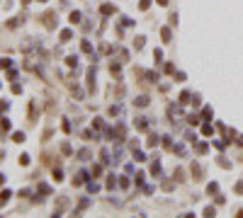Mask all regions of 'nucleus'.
Segmentation results:
<instances>
[{
  "label": "nucleus",
  "mask_w": 243,
  "mask_h": 218,
  "mask_svg": "<svg viewBox=\"0 0 243 218\" xmlns=\"http://www.w3.org/2000/svg\"><path fill=\"white\" fill-rule=\"evenodd\" d=\"M56 17H59V15H56L54 10L44 12V15H41V22H44V27H46V29H54V27H56Z\"/></svg>",
  "instance_id": "nucleus-1"
},
{
  "label": "nucleus",
  "mask_w": 243,
  "mask_h": 218,
  "mask_svg": "<svg viewBox=\"0 0 243 218\" xmlns=\"http://www.w3.org/2000/svg\"><path fill=\"white\" fill-rule=\"evenodd\" d=\"M88 92L95 94V65L88 68Z\"/></svg>",
  "instance_id": "nucleus-2"
},
{
  "label": "nucleus",
  "mask_w": 243,
  "mask_h": 218,
  "mask_svg": "<svg viewBox=\"0 0 243 218\" xmlns=\"http://www.w3.org/2000/svg\"><path fill=\"white\" fill-rule=\"evenodd\" d=\"M85 182H88V172H85V170H80V172L73 177V184H75V187H80V184H85Z\"/></svg>",
  "instance_id": "nucleus-3"
},
{
  "label": "nucleus",
  "mask_w": 243,
  "mask_h": 218,
  "mask_svg": "<svg viewBox=\"0 0 243 218\" xmlns=\"http://www.w3.org/2000/svg\"><path fill=\"white\" fill-rule=\"evenodd\" d=\"M66 209H68V199H66V196H61V199L56 201V216H61Z\"/></svg>",
  "instance_id": "nucleus-4"
},
{
  "label": "nucleus",
  "mask_w": 243,
  "mask_h": 218,
  "mask_svg": "<svg viewBox=\"0 0 243 218\" xmlns=\"http://www.w3.org/2000/svg\"><path fill=\"white\" fill-rule=\"evenodd\" d=\"M134 126H136L139 131H146V128H148V116H136Z\"/></svg>",
  "instance_id": "nucleus-5"
},
{
  "label": "nucleus",
  "mask_w": 243,
  "mask_h": 218,
  "mask_svg": "<svg viewBox=\"0 0 243 218\" xmlns=\"http://www.w3.org/2000/svg\"><path fill=\"white\" fill-rule=\"evenodd\" d=\"M66 83H68L70 92L75 94V97H78V99H83V90H80V87H78V85H75V83H73V80H66Z\"/></svg>",
  "instance_id": "nucleus-6"
},
{
  "label": "nucleus",
  "mask_w": 243,
  "mask_h": 218,
  "mask_svg": "<svg viewBox=\"0 0 243 218\" xmlns=\"http://www.w3.org/2000/svg\"><path fill=\"white\" fill-rule=\"evenodd\" d=\"M124 133H127L124 124H117V128H114V138H117V141H124Z\"/></svg>",
  "instance_id": "nucleus-7"
},
{
  "label": "nucleus",
  "mask_w": 243,
  "mask_h": 218,
  "mask_svg": "<svg viewBox=\"0 0 243 218\" xmlns=\"http://www.w3.org/2000/svg\"><path fill=\"white\" fill-rule=\"evenodd\" d=\"M158 143H161V136H156V133H151V136H148V141H146V146H148V148H156Z\"/></svg>",
  "instance_id": "nucleus-8"
},
{
  "label": "nucleus",
  "mask_w": 243,
  "mask_h": 218,
  "mask_svg": "<svg viewBox=\"0 0 243 218\" xmlns=\"http://www.w3.org/2000/svg\"><path fill=\"white\" fill-rule=\"evenodd\" d=\"M134 107H148V97H146V94H139V97L134 99Z\"/></svg>",
  "instance_id": "nucleus-9"
},
{
  "label": "nucleus",
  "mask_w": 243,
  "mask_h": 218,
  "mask_svg": "<svg viewBox=\"0 0 243 218\" xmlns=\"http://www.w3.org/2000/svg\"><path fill=\"white\" fill-rule=\"evenodd\" d=\"M173 177H175V182H185V179H187V177H185V170H182V167H177V170H175V172H173Z\"/></svg>",
  "instance_id": "nucleus-10"
},
{
  "label": "nucleus",
  "mask_w": 243,
  "mask_h": 218,
  "mask_svg": "<svg viewBox=\"0 0 243 218\" xmlns=\"http://www.w3.org/2000/svg\"><path fill=\"white\" fill-rule=\"evenodd\" d=\"M114 10H117V7H114V5H107V2H104L102 7H100V12H102L104 17H107V15H112V12H114Z\"/></svg>",
  "instance_id": "nucleus-11"
},
{
  "label": "nucleus",
  "mask_w": 243,
  "mask_h": 218,
  "mask_svg": "<svg viewBox=\"0 0 243 218\" xmlns=\"http://www.w3.org/2000/svg\"><path fill=\"white\" fill-rule=\"evenodd\" d=\"M161 36H163V41H170V39H173V31H170V27H163V29H161Z\"/></svg>",
  "instance_id": "nucleus-12"
},
{
  "label": "nucleus",
  "mask_w": 243,
  "mask_h": 218,
  "mask_svg": "<svg viewBox=\"0 0 243 218\" xmlns=\"http://www.w3.org/2000/svg\"><path fill=\"white\" fill-rule=\"evenodd\" d=\"M109 70H112V75H114V78H119V75H122V65H119V63H112V65H109Z\"/></svg>",
  "instance_id": "nucleus-13"
},
{
  "label": "nucleus",
  "mask_w": 243,
  "mask_h": 218,
  "mask_svg": "<svg viewBox=\"0 0 243 218\" xmlns=\"http://www.w3.org/2000/svg\"><path fill=\"white\" fill-rule=\"evenodd\" d=\"M104 187L109 189V191H112V189L117 187V179H114V175H109V177H107V182H104Z\"/></svg>",
  "instance_id": "nucleus-14"
},
{
  "label": "nucleus",
  "mask_w": 243,
  "mask_h": 218,
  "mask_svg": "<svg viewBox=\"0 0 243 218\" xmlns=\"http://www.w3.org/2000/svg\"><path fill=\"white\" fill-rule=\"evenodd\" d=\"M78 160H83V162H85V160H90V150H88V148L78 150Z\"/></svg>",
  "instance_id": "nucleus-15"
},
{
  "label": "nucleus",
  "mask_w": 243,
  "mask_h": 218,
  "mask_svg": "<svg viewBox=\"0 0 243 218\" xmlns=\"http://www.w3.org/2000/svg\"><path fill=\"white\" fill-rule=\"evenodd\" d=\"M119 114H122V107L119 104H112L109 107V116H119Z\"/></svg>",
  "instance_id": "nucleus-16"
},
{
  "label": "nucleus",
  "mask_w": 243,
  "mask_h": 218,
  "mask_svg": "<svg viewBox=\"0 0 243 218\" xmlns=\"http://www.w3.org/2000/svg\"><path fill=\"white\" fill-rule=\"evenodd\" d=\"M10 196H12V191H7V189H5V191H0V206H5V201H7Z\"/></svg>",
  "instance_id": "nucleus-17"
},
{
  "label": "nucleus",
  "mask_w": 243,
  "mask_h": 218,
  "mask_svg": "<svg viewBox=\"0 0 243 218\" xmlns=\"http://www.w3.org/2000/svg\"><path fill=\"white\" fill-rule=\"evenodd\" d=\"M22 22H25L22 17H15V20H10V22H7V27H10V29H15V27H17V24H22Z\"/></svg>",
  "instance_id": "nucleus-18"
},
{
  "label": "nucleus",
  "mask_w": 243,
  "mask_h": 218,
  "mask_svg": "<svg viewBox=\"0 0 243 218\" xmlns=\"http://www.w3.org/2000/svg\"><path fill=\"white\" fill-rule=\"evenodd\" d=\"M12 141H15V143H22V141H25V133H22V131H15V133H12Z\"/></svg>",
  "instance_id": "nucleus-19"
},
{
  "label": "nucleus",
  "mask_w": 243,
  "mask_h": 218,
  "mask_svg": "<svg viewBox=\"0 0 243 218\" xmlns=\"http://www.w3.org/2000/svg\"><path fill=\"white\" fill-rule=\"evenodd\" d=\"M151 172H153V175H161V162H158V157L153 160V165H151Z\"/></svg>",
  "instance_id": "nucleus-20"
},
{
  "label": "nucleus",
  "mask_w": 243,
  "mask_h": 218,
  "mask_svg": "<svg viewBox=\"0 0 243 218\" xmlns=\"http://www.w3.org/2000/svg\"><path fill=\"white\" fill-rule=\"evenodd\" d=\"M192 175H195V179H202V167L199 165H192Z\"/></svg>",
  "instance_id": "nucleus-21"
},
{
  "label": "nucleus",
  "mask_w": 243,
  "mask_h": 218,
  "mask_svg": "<svg viewBox=\"0 0 243 218\" xmlns=\"http://www.w3.org/2000/svg\"><path fill=\"white\" fill-rule=\"evenodd\" d=\"M88 206H90V199H80V201H78V209H75V211H83V209H88Z\"/></svg>",
  "instance_id": "nucleus-22"
},
{
  "label": "nucleus",
  "mask_w": 243,
  "mask_h": 218,
  "mask_svg": "<svg viewBox=\"0 0 243 218\" xmlns=\"http://www.w3.org/2000/svg\"><path fill=\"white\" fill-rule=\"evenodd\" d=\"M88 191H90V194L100 191V184H97V182H88Z\"/></svg>",
  "instance_id": "nucleus-23"
},
{
  "label": "nucleus",
  "mask_w": 243,
  "mask_h": 218,
  "mask_svg": "<svg viewBox=\"0 0 243 218\" xmlns=\"http://www.w3.org/2000/svg\"><path fill=\"white\" fill-rule=\"evenodd\" d=\"M70 36H73V31H70V29H63V31H61V41H70Z\"/></svg>",
  "instance_id": "nucleus-24"
},
{
  "label": "nucleus",
  "mask_w": 243,
  "mask_h": 218,
  "mask_svg": "<svg viewBox=\"0 0 243 218\" xmlns=\"http://www.w3.org/2000/svg\"><path fill=\"white\" fill-rule=\"evenodd\" d=\"M134 160H136V162H143V160H146V155H143V153H141L139 148H136V150H134Z\"/></svg>",
  "instance_id": "nucleus-25"
},
{
  "label": "nucleus",
  "mask_w": 243,
  "mask_h": 218,
  "mask_svg": "<svg viewBox=\"0 0 243 218\" xmlns=\"http://www.w3.org/2000/svg\"><path fill=\"white\" fill-rule=\"evenodd\" d=\"M0 131H10V119H0Z\"/></svg>",
  "instance_id": "nucleus-26"
},
{
  "label": "nucleus",
  "mask_w": 243,
  "mask_h": 218,
  "mask_svg": "<svg viewBox=\"0 0 243 218\" xmlns=\"http://www.w3.org/2000/svg\"><path fill=\"white\" fill-rule=\"evenodd\" d=\"M143 41H146L143 36H136V41H134V46H136V51H141V49H143Z\"/></svg>",
  "instance_id": "nucleus-27"
},
{
  "label": "nucleus",
  "mask_w": 243,
  "mask_h": 218,
  "mask_svg": "<svg viewBox=\"0 0 243 218\" xmlns=\"http://www.w3.org/2000/svg\"><path fill=\"white\" fill-rule=\"evenodd\" d=\"M173 189H175V184L170 182V179H165V182H163V191H173Z\"/></svg>",
  "instance_id": "nucleus-28"
},
{
  "label": "nucleus",
  "mask_w": 243,
  "mask_h": 218,
  "mask_svg": "<svg viewBox=\"0 0 243 218\" xmlns=\"http://www.w3.org/2000/svg\"><path fill=\"white\" fill-rule=\"evenodd\" d=\"M80 22V12H70V24H78Z\"/></svg>",
  "instance_id": "nucleus-29"
},
{
  "label": "nucleus",
  "mask_w": 243,
  "mask_h": 218,
  "mask_svg": "<svg viewBox=\"0 0 243 218\" xmlns=\"http://www.w3.org/2000/svg\"><path fill=\"white\" fill-rule=\"evenodd\" d=\"M80 49H83L85 54H93V46H90V41H83V44H80Z\"/></svg>",
  "instance_id": "nucleus-30"
},
{
  "label": "nucleus",
  "mask_w": 243,
  "mask_h": 218,
  "mask_svg": "<svg viewBox=\"0 0 243 218\" xmlns=\"http://www.w3.org/2000/svg\"><path fill=\"white\" fill-rule=\"evenodd\" d=\"M173 153H177V155H185V146H180V143H177V146H173Z\"/></svg>",
  "instance_id": "nucleus-31"
},
{
  "label": "nucleus",
  "mask_w": 243,
  "mask_h": 218,
  "mask_svg": "<svg viewBox=\"0 0 243 218\" xmlns=\"http://www.w3.org/2000/svg\"><path fill=\"white\" fill-rule=\"evenodd\" d=\"M66 61H68V65H70V68H75V65H78V56H68Z\"/></svg>",
  "instance_id": "nucleus-32"
},
{
  "label": "nucleus",
  "mask_w": 243,
  "mask_h": 218,
  "mask_svg": "<svg viewBox=\"0 0 243 218\" xmlns=\"http://www.w3.org/2000/svg\"><path fill=\"white\" fill-rule=\"evenodd\" d=\"M54 179H56V182H61V179H63V172H61V167H59V170H54Z\"/></svg>",
  "instance_id": "nucleus-33"
},
{
  "label": "nucleus",
  "mask_w": 243,
  "mask_h": 218,
  "mask_svg": "<svg viewBox=\"0 0 243 218\" xmlns=\"http://www.w3.org/2000/svg\"><path fill=\"white\" fill-rule=\"evenodd\" d=\"M187 121H190L192 126H197V124H199V116H197V114H192V116H187Z\"/></svg>",
  "instance_id": "nucleus-34"
},
{
  "label": "nucleus",
  "mask_w": 243,
  "mask_h": 218,
  "mask_svg": "<svg viewBox=\"0 0 243 218\" xmlns=\"http://www.w3.org/2000/svg\"><path fill=\"white\" fill-rule=\"evenodd\" d=\"M61 153H63V155H70V146L68 143H61Z\"/></svg>",
  "instance_id": "nucleus-35"
},
{
  "label": "nucleus",
  "mask_w": 243,
  "mask_h": 218,
  "mask_svg": "<svg viewBox=\"0 0 243 218\" xmlns=\"http://www.w3.org/2000/svg\"><path fill=\"white\" fill-rule=\"evenodd\" d=\"M10 65H12L10 58H0V68H10Z\"/></svg>",
  "instance_id": "nucleus-36"
},
{
  "label": "nucleus",
  "mask_w": 243,
  "mask_h": 218,
  "mask_svg": "<svg viewBox=\"0 0 243 218\" xmlns=\"http://www.w3.org/2000/svg\"><path fill=\"white\" fill-rule=\"evenodd\" d=\"M211 131H214V128H211L209 124H204V126H202V133H204V136H211Z\"/></svg>",
  "instance_id": "nucleus-37"
},
{
  "label": "nucleus",
  "mask_w": 243,
  "mask_h": 218,
  "mask_svg": "<svg viewBox=\"0 0 243 218\" xmlns=\"http://www.w3.org/2000/svg\"><path fill=\"white\" fill-rule=\"evenodd\" d=\"M163 146H165V148H173V141H170V136H163Z\"/></svg>",
  "instance_id": "nucleus-38"
},
{
  "label": "nucleus",
  "mask_w": 243,
  "mask_h": 218,
  "mask_svg": "<svg viewBox=\"0 0 243 218\" xmlns=\"http://www.w3.org/2000/svg\"><path fill=\"white\" fill-rule=\"evenodd\" d=\"M197 153L204 155V153H207V143H199V146H197Z\"/></svg>",
  "instance_id": "nucleus-39"
},
{
  "label": "nucleus",
  "mask_w": 243,
  "mask_h": 218,
  "mask_svg": "<svg viewBox=\"0 0 243 218\" xmlns=\"http://www.w3.org/2000/svg\"><path fill=\"white\" fill-rule=\"evenodd\" d=\"M93 175L100 177V175H102V165H95V167H93Z\"/></svg>",
  "instance_id": "nucleus-40"
},
{
  "label": "nucleus",
  "mask_w": 243,
  "mask_h": 218,
  "mask_svg": "<svg viewBox=\"0 0 243 218\" xmlns=\"http://www.w3.org/2000/svg\"><path fill=\"white\" fill-rule=\"evenodd\" d=\"M180 102H182V104H185V102H190V92H187V90L180 94Z\"/></svg>",
  "instance_id": "nucleus-41"
},
{
  "label": "nucleus",
  "mask_w": 243,
  "mask_h": 218,
  "mask_svg": "<svg viewBox=\"0 0 243 218\" xmlns=\"http://www.w3.org/2000/svg\"><path fill=\"white\" fill-rule=\"evenodd\" d=\"M20 165H29V155H27V153L20 155Z\"/></svg>",
  "instance_id": "nucleus-42"
},
{
  "label": "nucleus",
  "mask_w": 243,
  "mask_h": 218,
  "mask_svg": "<svg viewBox=\"0 0 243 218\" xmlns=\"http://www.w3.org/2000/svg\"><path fill=\"white\" fill-rule=\"evenodd\" d=\"M109 160H112V157H109V153H107V150H102V162H104V165H109Z\"/></svg>",
  "instance_id": "nucleus-43"
},
{
  "label": "nucleus",
  "mask_w": 243,
  "mask_h": 218,
  "mask_svg": "<svg viewBox=\"0 0 243 218\" xmlns=\"http://www.w3.org/2000/svg\"><path fill=\"white\" fill-rule=\"evenodd\" d=\"M122 24H124V27H131V24H134V20H129V17H122Z\"/></svg>",
  "instance_id": "nucleus-44"
},
{
  "label": "nucleus",
  "mask_w": 243,
  "mask_h": 218,
  "mask_svg": "<svg viewBox=\"0 0 243 218\" xmlns=\"http://www.w3.org/2000/svg\"><path fill=\"white\" fill-rule=\"evenodd\" d=\"M153 58H156V61H161V58H163V51H161V49H156V51H153Z\"/></svg>",
  "instance_id": "nucleus-45"
},
{
  "label": "nucleus",
  "mask_w": 243,
  "mask_h": 218,
  "mask_svg": "<svg viewBox=\"0 0 243 218\" xmlns=\"http://www.w3.org/2000/svg\"><path fill=\"white\" fill-rule=\"evenodd\" d=\"M119 187L127 189V187H129V179H127V177H122V179H119Z\"/></svg>",
  "instance_id": "nucleus-46"
},
{
  "label": "nucleus",
  "mask_w": 243,
  "mask_h": 218,
  "mask_svg": "<svg viewBox=\"0 0 243 218\" xmlns=\"http://www.w3.org/2000/svg\"><path fill=\"white\" fill-rule=\"evenodd\" d=\"M148 5H151V0H141V2H139L141 10H148Z\"/></svg>",
  "instance_id": "nucleus-47"
},
{
  "label": "nucleus",
  "mask_w": 243,
  "mask_h": 218,
  "mask_svg": "<svg viewBox=\"0 0 243 218\" xmlns=\"http://www.w3.org/2000/svg\"><path fill=\"white\" fill-rule=\"evenodd\" d=\"M39 191H41V194H49L51 189H49V184H39Z\"/></svg>",
  "instance_id": "nucleus-48"
},
{
  "label": "nucleus",
  "mask_w": 243,
  "mask_h": 218,
  "mask_svg": "<svg viewBox=\"0 0 243 218\" xmlns=\"http://www.w3.org/2000/svg\"><path fill=\"white\" fill-rule=\"evenodd\" d=\"M204 216H214V206H207V209H204Z\"/></svg>",
  "instance_id": "nucleus-49"
},
{
  "label": "nucleus",
  "mask_w": 243,
  "mask_h": 218,
  "mask_svg": "<svg viewBox=\"0 0 243 218\" xmlns=\"http://www.w3.org/2000/svg\"><path fill=\"white\" fill-rule=\"evenodd\" d=\"M143 177H146L143 172H139V175H136V184H143Z\"/></svg>",
  "instance_id": "nucleus-50"
},
{
  "label": "nucleus",
  "mask_w": 243,
  "mask_h": 218,
  "mask_svg": "<svg viewBox=\"0 0 243 218\" xmlns=\"http://www.w3.org/2000/svg\"><path fill=\"white\" fill-rule=\"evenodd\" d=\"M93 126H95V128H104V124L100 121V119H95V121H93Z\"/></svg>",
  "instance_id": "nucleus-51"
},
{
  "label": "nucleus",
  "mask_w": 243,
  "mask_h": 218,
  "mask_svg": "<svg viewBox=\"0 0 243 218\" xmlns=\"http://www.w3.org/2000/svg\"><path fill=\"white\" fill-rule=\"evenodd\" d=\"M216 189H219L216 184H209V187H207V191H209V194H216Z\"/></svg>",
  "instance_id": "nucleus-52"
},
{
  "label": "nucleus",
  "mask_w": 243,
  "mask_h": 218,
  "mask_svg": "<svg viewBox=\"0 0 243 218\" xmlns=\"http://www.w3.org/2000/svg\"><path fill=\"white\" fill-rule=\"evenodd\" d=\"M236 191H238V194L243 191V182H238V184H236Z\"/></svg>",
  "instance_id": "nucleus-53"
},
{
  "label": "nucleus",
  "mask_w": 243,
  "mask_h": 218,
  "mask_svg": "<svg viewBox=\"0 0 243 218\" xmlns=\"http://www.w3.org/2000/svg\"><path fill=\"white\" fill-rule=\"evenodd\" d=\"M7 109V102H0V112H5Z\"/></svg>",
  "instance_id": "nucleus-54"
},
{
  "label": "nucleus",
  "mask_w": 243,
  "mask_h": 218,
  "mask_svg": "<svg viewBox=\"0 0 243 218\" xmlns=\"http://www.w3.org/2000/svg\"><path fill=\"white\" fill-rule=\"evenodd\" d=\"M156 2H158V5H168V0H156Z\"/></svg>",
  "instance_id": "nucleus-55"
},
{
  "label": "nucleus",
  "mask_w": 243,
  "mask_h": 218,
  "mask_svg": "<svg viewBox=\"0 0 243 218\" xmlns=\"http://www.w3.org/2000/svg\"><path fill=\"white\" fill-rule=\"evenodd\" d=\"M2 182H5V175H2V172H0V184H2Z\"/></svg>",
  "instance_id": "nucleus-56"
},
{
  "label": "nucleus",
  "mask_w": 243,
  "mask_h": 218,
  "mask_svg": "<svg viewBox=\"0 0 243 218\" xmlns=\"http://www.w3.org/2000/svg\"><path fill=\"white\" fill-rule=\"evenodd\" d=\"M22 5H29V0H22Z\"/></svg>",
  "instance_id": "nucleus-57"
},
{
  "label": "nucleus",
  "mask_w": 243,
  "mask_h": 218,
  "mask_svg": "<svg viewBox=\"0 0 243 218\" xmlns=\"http://www.w3.org/2000/svg\"><path fill=\"white\" fill-rule=\"evenodd\" d=\"M41 2H44V0H41Z\"/></svg>",
  "instance_id": "nucleus-58"
}]
</instances>
